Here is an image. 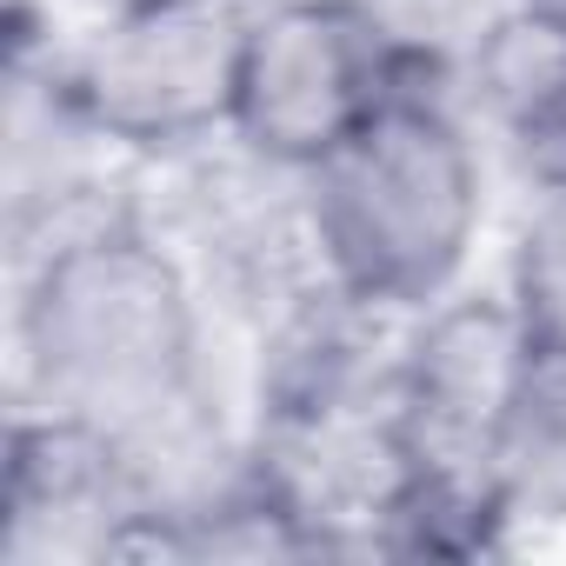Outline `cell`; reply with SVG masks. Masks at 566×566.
<instances>
[{
    "label": "cell",
    "mask_w": 566,
    "mask_h": 566,
    "mask_svg": "<svg viewBox=\"0 0 566 566\" xmlns=\"http://www.w3.org/2000/svg\"><path fill=\"white\" fill-rule=\"evenodd\" d=\"M14 413L127 453L160 500V460L200 440V294L140 220L54 233L14 301Z\"/></svg>",
    "instance_id": "obj_1"
},
{
    "label": "cell",
    "mask_w": 566,
    "mask_h": 566,
    "mask_svg": "<svg viewBox=\"0 0 566 566\" xmlns=\"http://www.w3.org/2000/svg\"><path fill=\"white\" fill-rule=\"evenodd\" d=\"M486 220L473 114L427 74L301 174V240L334 294L413 321L460 294Z\"/></svg>",
    "instance_id": "obj_2"
},
{
    "label": "cell",
    "mask_w": 566,
    "mask_h": 566,
    "mask_svg": "<svg viewBox=\"0 0 566 566\" xmlns=\"http://www.w3.org/2000/svg\"><path fill=\"white\" fill-rule=\"evenodd\" d=\"M533 374V334L506 294H447L413 314L387 380L394 526L413 546H480L500 520V460Z\"/></svg>",
    "instance_id": "obj_3"
},
{
    "label": "cell",
    "mask_w": 566,
    "mask_h": 566,
    "mask_svg": "<svg viewBox=\"0 0 566 566\" xmlns=\"http://www.w3.org/2000/svg\"><path fill=\"white\" fill-rule=\"evenodd\" d=\"M427 74L374 0H253L233 134L260 167L307 174Z\"/></svg>",
    "instance_id": "obj_4"
},
{
    "label": "cell",
    "mask_w": 566,
    "mask_h": 566,
    "mask_svg": "<svg viewBox=\"0 0 566 566\" xmlns=\"http://www.w3.org/2000/svg\"><path fill=\"white\" fill-rule=\"evenodd\" d=\"M253 0H107L61 61L81 114L120 154H180L233 134Z\"/></svg>",
    "instance_id": "obj_5"
},
{
    "label": "cell",
    "mask_w": 566,
    "mask_h": 566,
    "mask_svg": "<svg viewBox=\"0 0 566 566\" xmlns=\"http://www.w3.org/2000/svg\"><path fill=\"white\" fill-rule=\"evenodd\" d=\"M467 87L480 127L513 154L526 187L566 180V14L506 0L473 48Z\"/></svg>",
    "instance_id": "obj_6"
},
{
    "label": "cell",
    "mask_w": 566,
    "mask_h": 566,
    "mask_svg": "<svg viewBox=\"0 0 566 566\" xmlns=\"http://www.w3.org/2000/svg\"><path fill=\"white\" fill-rule=\"evenodd\" d=\"M500 520L566 526V360L539 347L500 460Z\"/></svg>",
    "instance_id": "obj_7"
},
{
    "label": "cell",
    "mask_w": 566,
    "mask_h": 566,
    "mask_svg": "<svg viewBox=\"0 0 566 566\" xmlns=\"http://www.w3.org/2000/svg\"><path fill=\"white\" fill-rule=\"evenodd\" d=\"M506 301L520 307L533 347L566 360V180L533 187V207H526L520 240H513Z\"/></svg>",
    "instance_id": "obj_8"
},
{
    "label": "cell",
    "mask_w": 566,
    "mask_h": 566,
    "mask_svg": "<svg viewBox=\"0 0 566 566\" xmlns=\"http://www.w3.org/2000/svg\"><path fill=\"white\" fill-rule=\"evenodd\" d=\"M520 8H546V14H566V0H520Z\"/></svg>",
    "instance_id": "obj_9"
}]
</instances>
